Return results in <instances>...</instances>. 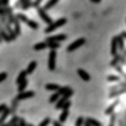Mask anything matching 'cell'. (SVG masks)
<instances>
[{"label":"cell","instance_id":"3","mask_svg":"<svg viewBox=\"0 0 126 126\" xmlns=\"http://www.w3.org/2000/svg\"><path fill=\"white\" fill-rule=\"evenodd\" d=\"M3 108H4V105H3V106H0V111H1V109H3Z\"/></svg>","mask_w":126,"mask_h":126},{"label":"cell","instance_id":"2","mask_svg":"<svg viewBox=\"0 0 126 126\" xmlns=\"http://www.w3.org/2000/svg\"><path fill=\"white\" fill-rule=\"evenodd\" d=\"M4 78H5V74L3 73V76H0V80H1V79H4Z\"/></svg>","mask_w":126,"mask_h":126},{"label":"cell","instance_id":"1","mask_svg":"<svg viewBox=\"0 0 126 126\" xmlns=\"http://www.w3.org/2000/svg\"><path fill=\"white\" fill-rule=\"evenodd\" d=\"M105 76L104 124L126 126V32L116 38Z\"/></svg>","mask_w":126,"mask_h":126}]
</instances>
